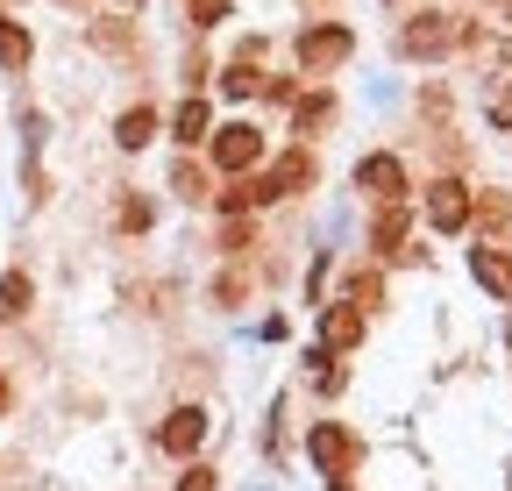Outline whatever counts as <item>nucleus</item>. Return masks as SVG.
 <instances>
[{
    "label": "nucleus",
    "instance_id": "dca6fc26",
    "mask_svg": "<svg viewBox=\"0 0 512 491\" xmlns=\"http://www.w3.org/2000/svg\"><path fill=\"white\" fill-rule=\"evenodd\" d=\"M256 86H264V79H256V65H249V57H235V65L221 72V93H228V100H242V93H256Z\"/></svg>",
    "mask_w": 512,
    "mask_h": 491
},
{
    "label": "nucleus",
    "instance_id": "f257e3e1",
    "mask_svg": "<svg viewBox=\"0 0 512 491\" xmlns=\"http://www.w3.org/2000/svg\"><path fill=\"white\" fill-rule=\"evenodd\" d=\"M306 456L328 470V477H349V463H356V435H349V427H335V420H320L313 435H306Z\"/></svg>",
    "mask_w": 512,
    "mask_h": 491
},
{
    "label": "nucleus",
    "instance_id": "ddd939ff",
    "mask_svg": "<svg viewBox=\"0 0 512 491\" xmlns=\"http://www.w3.org/2000/svg\"><path fill=\"white\" fill-rule=\"evenodd\" d=\"M0 65H8V72L29 65V29H15L8 15H0Z\"/></svg>",
    "mask_w": 512,
    "mask_h": 491
},
{
    "label": "nucleus",
    "instance_id": "a211bd4d",
    "mask_svg": "<svg viewBox=\"0 0 512 491\" xmlns=\"http://www.w3.org/2000/svg\"><path fill=\"white\" fill-rule=\"evenodd\" d=\"M178 491H214V470H185V477H178Z\"/></svg>",
    "mask_w": 512,
    "mask_h": 491
},
{
    "label": "nucleus",
    "instance_id": "aec40b11",
    "mask_svg": "<svg viewBox=\"0 0 512 491\" xmlns=\"http://www.w3.org/2000/svg\"><path fill=\"white\" fill-rule=\"evenodd\" d=\"M505 342H512V328H505Z\"/></svg>",
    "mask_w": 512,
    "mask_h": 491
},
{
    "label": "nucleus",
    "instance_id": "6e6552de",
    "mask_svg": "<svg viewBox=\"0 0 512 491\" xmlns=\"http://www.w3.org/2000/svg\"><path fill=\"white\" fill-rule=\"evenodd\" d=\"M320 342H328V349L363 342V306H356V299H349V306H328V314H320Z\"/></svg>",
    "mask_w": 512,
    "mask_h": 491
},
{
    "label": "nucleus",
    "instance_id": "9b49d317",
    "mask_svg": "<svg viewBox=\"0 0 512 491\" xmlns=\"http://www.w3.org/2000/svg\"><path fill=\"white\" fill-rule=\"evenodd\" d=\"M484 114L498 121V129H512V65L491 72V93H484Z\"/></svg>",
    "mask_w": 512,
    "mask_h": 491
},
{
    "label": "nucleus",
    "instance_id": "4468645a",
    "mask_svg": "<svg viewBox=\"0 0 512 491\" xmlns=\"http://www.w3.org/2000/svg\"><path fill=\"white\" fill-rule=\"evenodd\" d=\"M171 129H178V143H200V136H207V100H185V107L171 114Z\"/></svg>",
    "mask_w": 512,
    "mask_h": 491
},
{
    "label": "nucleus",
    "instance_id": "20e7f679",
    "mask_svg": "<svg viewBox=\"0 0 512 491\" xmlns=\"http://www.w3.org/2000/svg\"><path fill=\"white\" fill-rule=\"evenodd\" d=\"M356 186L377 193V200H406V164L399 157H363L356 164Z\"/></svg>",
    "mask_w": 512,
    "mask_h": 491
},
{
    "label": "nucleus",
    "instance_id": "f03ea898",
    "mask_svg": "<svg viewBox=\"0 0 512 491\" xmlns=\"http://www.w3.org/2000/svg\"><path fill=\"white\" fill-rule=\"evenodd\" d=\"M470 214H477V200H470V186H456V178H441V186L427 193V221H434L441 235L470 228Z\"/></svg>",
    "mask_w": 512,
    "mask_h": 491
},
{
    "label": "nucleus",
    "instance_id": "7ed1b4c3",
    "mask_svg": "<svg viewBox=\"0 0 512 491\" xmlns=\"http://www.w3.org/2000/svg\"><path fill=\"white\" fill-rule=\"evenodd\" d=\"M256 157H264V136H256L249 121H228V129L214 136V164H221V171H235V178H242Z\"/></svg>",
    "mask_w": 512,
    "mask_h": 491
},
{
    "label": "nucleus",
    "instance_id": "2eb2a0df",
    "mask_svg": "<svg viewBox=\"0 0 512 491\" xmlns=\"http://www.w3.org/2000/svg\"><path fill=\"white\" fill-rule=\"evenodd\" d=\"M15 314H29V278L22 271L0 278V321H15Z\"/></svg>",
    "mask_w": 512,
    "mask_h": 491
},
{
    "label": "nucleus",
    "instance_id": "423d86ee",
    "mask_svg": "<svg viewBox=\"0 0 512 491\" xmlns=\"http://www.w3.org/2000/svg\"><path fill=\"white\" fill-rule=\"evenodd\" d=\"M157 442H164L171 456H192V449L207 442V413H200V406H178V413L164 420V435H157Z\"/></svg>",
    "mask_w": 512,
    "mask_h": 491
},
{
    "label": "nucleus",
    "instance_id": "39448f33",
    "mask_svg": "<svg viewBox=\"0 0 512 491\" xmlns=\"http://www.w3.org/2000/svg\"><path fill=\"white\" fill-rule=\"evenodd\" d=\"M349 43H356L349 29H306V36H299V65H306V72H320V65H342V57H349Z\"/></svg>",
    "mask_w": 512,
    "mask_h": 491
},
{
    "label": "nucleus",
    "instance_id": "f8f14e48",
    "mask_svg": "<svg viewBox=\"0 0 512 491\" xmlns=\"http://www.w3.org/2000/svg\"><path fill=\"white\" fill-rule=\"evenodd\" d=\"M299 186H313V157H306V150H292V157L271 171V193H299Z\"/></svg>",
    "mask_w": 512,
    "mask_h": 491
},
{
    "label": "nucleus",
    "instance_id": "f3484780",
    "mask_svg": "<svg viewBox=\"0 0 512 491\" xmlns=\"http://www.w3.org/2000/svg\"><path fill=\"white\" fill-rule=\"evenodd\" d=\"M399 242H406V214L392 207V214L377 221V250H384V257H399Z\"/></svg>",
    "mask_w": 512,
    "mask_h": 491
},
{
    "label": "nucleus",
    "instance_id": "6ab92c4d",
    "mask_svg": "<svg viewBox=\"0 0 512 491\" xmlns=\"http://www.w3.org/2000/svg\"><path fill=\"white\" fill-rule=\"evenodd\" d=\"M0 413H8V378H0Z\"/></svg>",
    "mask_w": 512,
    "mask_h": 491
},
{
    "label": "nucleus",
    "instance_id": "1a4fd4ad",
    "mask_svg": "<svg viewBox=\"0 0 512 491\" xmlns=\"http://www.w3.org/2000/svg\"><path fill=\"white\" fill-rule=\"evenodd\" d=\"M448 43H456V36L441 29V15H420V22H413V29L399 36V50H406V57H441Z\"/></svg>",
    "mask_w": 512,
    "mask_h": 491
},
{
    "label": "nucleus",
    "instance_id": "9d476101",
    "mask_svg": "<svg viewBox=\"0 0 512 491\" xmlns=\"http://www.w3.org/2000/svg\"><path fill=\"white\" fill-rule=\"evenodd\" d=\"M150 136H157V114H150V107H128V114L114 121V143H121V150H143Z\"/></svg>",
    "mask_w": 512,
    "mask_h": 491
},
{
    "label": "nucleus",
    "instance_id": "0eeeda50",
    "mask_svg": "<svg viewBox=\"0 0 512 491\" xmlns=\"http://www.w3.org/2000/svg\"><path fill=\"white\" fill-rule=\"evenodd\" d=\"M470 278L498 299H512V250H470Z\"/></svg>",
    "mask_w": 512,
    "mask_h": 491
}]
</instances>
